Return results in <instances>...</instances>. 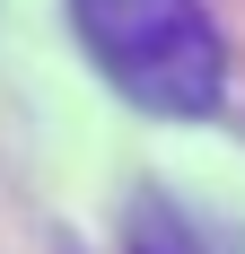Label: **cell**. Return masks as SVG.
Returning <instances> with one entry per match:
<instances>
[{
  "label": "cell",
  "instance_id": "1",
  "mask_svg": "<svg viewBox=\"0 0 245 254\" xmlns=\"http://www.w3.org/2000/svg\"><path fill=\"white\" fill-rule=\"evenodd\" d=\"M70 26L114 97L158 123H201L228 97V44L201 0H70Z\"/></svg>",
  "mask_w": 245,
  "mask_h": 254
},
{
  "label": "cell",
  "instance_id": "2",
  "mask_svg": "<svg viewBox=\"0 0 245 254\" xmlns=\"http://www.w3.org/2000/svg\"><path fill=\"white\" fill-rule=\"evenodd\" d=\"M122 254H210L193 237V219L167 202V193H140L131 202V228H122Z\"/></svg>",
  "mask_w": 245,
  "mask_h": 254
}]
</instances>
